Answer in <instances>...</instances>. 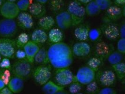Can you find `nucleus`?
Listing matches in <instances>:
<instances>
[{
    "label": "nucleus",
    "instance_id": "nucleus-1",
    "mask_svg": "<svg viewBox=\"0 0 125 94\" xmlns=\"http://www.w3.org/2000/svg\"><path fill=\"white\" fill-rule=\"evenodd\" d=\"M47 51L50 63L56 69L68 68L73 62L72 48L65 43L52 44Z\"/></svg>",
    "mask_w": 125,
    "mask_h": 94
},
{
    "label": "nucleus",
    "instance_id": "nucleus-2",
    "mask_svg": "<svg viewBox=\"0 0 125 94\" xmlns=\"http://www.w3.org/2000/svg\"><path fill=\"white\" fill-rule=\"evenodd\" d=\"M67 11L71 15L73 26L81 25L86 15L85 7L77 0H74L70 2L67 8Z\"/></svg>",
    "mask_w": 125,
    "mask_h": 94
},
{
    "label": "nucleus",
    "instance_id": "nucleus-3",
    "mask_svg": "<svg viewBox=\"0 0 125 94\" xmlns=\"http://www.w3.org/2000/svg\"><path fill=\"white\" fill-rule=\"evenodd\" d=\"M31 64L26 59H19L11 66V73L14 76L24 80L31 73Z\"/></svg>",
    "mask_w": 125,
    "mask_h": 94
},
{
    "label": "nucleus",
    "instance_id": "nucleus-4",
    "mask_svg": "<svg viewBox=\"0 0 125 94\" xmlns=\"http://www.w3.org/2000/svg\"><path fill=\"white\" fill-rule=\"evenodd\" d=\"M55 80L56 84L64 87L76 82L75 75L68 68L56 69L55 73Z\"/></svg>",
    "mask_w": 125,
    "mask_h": 94
},
{
    "label": "nucleus",
    "instance_id": "nucleus-5",
    "mask_svg": "<svg viewBox=\"0 0 125 94\" xmlns=\"http://www.w3.org/2000/svg\"><path fill=\"white\" fill-rule=\"evenodd\" d=\"M18 30V25L13 19H4L0 20V36L10 38L14 36Z\"/></svg>",
    "mask_w": 125,
    "mask_h": 94
},
{
    "label": "nucleus",
    "instance_id": "nucleus-6",
    "mask_svg": "<svg viewBox=\"0 0 125 94\" xmlns=\"http://www.w3.org/2000/svg\"><path fill=\"white\" fill-rule=\"evenodd\" d=\"M116 74L113 70L107 69L99 71L96 73L95 80L104 88L111 87L116 82Z\"/></svg>",
    "mask_w": 125,
    "mask_h": 94
},
{
    "label": "nucleus",
    "instance_id": "nucleus-7",
    "mask_svg": "<svg viewBox=\"0 0 125 94\" xmlns=\"http://www.w3.org/2000/svg\"><path fill=\"white\" fill-rule=\"evenodd\" d=\"M32 74L34 80L38 84L43 86L50 80L51 76V69L46 65H40L34 69Z\"/></svg>",
    "mask_w": 125,
    "mask_h": 94
},
{
    "label": "nucleus",
    "instance_id": "nucleus-8",
    "mask_svg": "<svg viewBox=\"0 0 125 94\" xmlns=\"http://www.w3.org/2000/svg\"><path fill=\"white\" fill-rule=\"evenodd\" d=\"M75 75L77 82H80L82 85H87L95 80L96 73L86 65L78 69Z\"/></svg>",
    "mask_w": 125,
    "mask_h": 94
},
{
    "label": "nucleus",
    "instance_id": "nucleus-9",
    "mask_svg": "<svg viewBox=\"0 0 125 94\" xmlns=\"http://www.w3.org/2000/svg\"><path fill=\"white\" fill-rule=\"evenodd\" d=\"M15 41L10 38L0 39V55L3 57L12 58L16 53Z\"/></svg>",
    "mask_w": 125,
    "mask_h": 94
},
{
    "label": "nucleus",
    "instance_id": "nucleus-10",
    "mask_svg": "<svg viewBox=\"0 0 125 94\" xmlns=\"http://www.w3.org/2000/svg\"><path fill=\"white\" fill-rule=\"evenodd\" d=\"M100 29L105 37L110 41H115L119 36V28L113 22L104 20Z\"/></svg>",
    "mask_w": 125,
    "mask_h": 94
},
{
    "label": "nucleus",
    "instance_id": "nucleus-11",
    "mask_svg": "<svg viewBox=\"0 0 125 94\" xmlns=\"http://www.w3.org/2000/svg\"><path fill=\"white\" fill-rule=\"evenodd\" d=\"M20 13V11L15 2L6 1L0 7V13L4 19H14Z\"/></svg>",
    "mask_w": 125,
    "mask_h": 94
},
{
    "label": "nucleus",
    "instance_id": "nucleus-12",
    "mask_svg": "<svg viewBox=\"0 0 125 94\" xmlns=\"http://www.w3.org/2000/svg\"><path fill=\"white\" fill-rule=\"evenodd\" d=\"M113 51L111 45L105 42H99L94 46V53L95 56L100 58L102 61L107 59Z\"/></svg>",
    "mask_w": 125,
    "mask_h": 94
},
{
    "label": "nucleus",
    "instance_id": "nucleus-13",
    "mask_svg": "<svg viewBox=\"0 0 125 94\" xmlns=\"http://www.w3.org/2000/svg\"><path fill=\"white\" fill-rule=\"evenodd\" d=\"M56 24L61 30H67L72 26V20L67 11H62L56 15L55 19Z\"/></svg>",
    "mask_w": 125,
    "mask_h": 94
},
{
    "label": "nucleus",
    "instance_id": "nucleus-14",
    "mask_svg": "<svg viewBox=\"0 0 125 94\" xmlns=\"http://www.w3.org/2000/svg\"><path fill=\"white\" fill-rule=\"evenodd\" d=\"M73 55L79 57L88 56L91 52L90 45L85 42L75 43L72 48Z\"/></svg>",
    "mask_w": 125,
    "mask_h": 94
},
{
    "label": "nucleus",
    "instance_id": "nucleus-15",
    "mask_svg": "<svg viewBox=\"0 0 125 94\" xmlns=\"http://www.w3.org/2000/svg\"><path fill=\"white\" fill-rule=\"evenodd\" d=\"M17 25L22 29L29 30L31 29L34 25L33 17L30 13L22 12L17 17Z\"/></svg>",
    "mask_w": 125,
    "mask_h": 94
},
{
    "label": "nucleus",
    "instance_id": "nucleus-16",
    "mask_svg": "<svg viewBox=\"0 0 125 94\" xmlns=\"http://www.w3.org/2000/svg\"><path fill=\"white\" fill-rule=\"evenodd\" d=\"M122 16V10L118 6L112 5L106 10L104 20L114 22L119 20Z\"/></svg>",
    "mask_w": 125,
    "mask_h": 94
},
{
    "label": "nucleus",
    "instance_id": "nucleus-17",
    "mask_svg": "<svg viewBox=\"0 0 125 94\" xmlns=\"http://www.w3.org/2000/svg\"><path fill=\"white\" fill-rule=\"evenodd\" d=\"M40 49L38 44L31 41H30L23 48L25 52L26 59L31 64L34 62V57Z\"/></svg>",
    "mask_w": 125,
    "mask_h": 94
},
{
    "label": "nucleus",
    "instance_id": "nucleus-18",
    "mask_svg": "<svg viewBox=\"0 0 125 94\" xmlns=\"http://www.w3.org/2000/svg\"><path fill=\"white\" fill-rule=\"evenodd\" d=\"M30 14L32 16L36 18L41 19L45 16L46 9L44 4L38 2L31 3L29 9Z\"/></svg>",
    "mask_w": 125,
    "mask_h": 94
},
{
    "label": "nucleus",
    "instance_id": "nucleus-19",
    "mask_svg": "<svg viewBox=\"0 0 125 94\" xmlns=\"http://www.w3.org/2000/svg\"><path fill=\"white\" fill-rule=\"evenodd\" d=\"M24 87V81L22 78L14 76L11 78L8 84V87L14 94L21 92Z\"/></svg>",
    "mask_w": 125,
    "mask_h": 94
},
{
    "label": "nucleus",
    "instance_id": "nucleus-20",
    "mask_svg": "<svg viewBox=\"0 0 125 94\" xmlns=\"http://www.w3.org/2000/svg\"><path fill=\"white\" fill-rule=\"evenodd\" d=\"M90 30L88 25H78L74 30V34L75 38L80 42H85L88 39Z\"/></svg>",
    "mask_w": 125,
    "mask_h": 94
},
{
    "label": "nucleus",
    "instance_id": "nucleus-21",
    "mask_svg": "<svg viewBox=\"0 0 125 94\" xmlns=\"http://www.w3.org/2000/svg\"><path fill=\"white\" fill-rule=\"evenodd\" d=\"M48 39V34L45 31L40 28L34 30L31 33V41L36 44L44 43Z\"/></svg>",
    "mask_w": 125,
    "mask_h": 94
},
{
    "label": "nucleus",
    "instance_id": "nucleus-22",
    "mask_svg": "<svg viewBox=\"0 0 125 94\" xmlns=\"http://www.w3.org/2000/svg\"><path fill=\"white\" fill-rule=\"evenodd\" d=\"M56 21L51 16H45L39 19L38 25L40 29L44 31H50L53 28Z\"/></svg>",
    "mask_w": 125,
    "mask_h": 94
},
{
    "label": "nucleus",
    "instance_id": "nucleus-23",
    "mask_svg": "<svg viewBox=\"0 0 125 94\" xmlns=\"http://www.w3.org/2000/svg\"><path fill=\"white\" fill-rule=\"evenodd\" d=\"M48 40L52 44H56L62 42L63 33L59 28H52L49 31Z\"/></svg>",
    "mask_w": 125,
    "mask_h": 94
},
{
    "label": "nucleus",
    "instance_id": "nucleus-24",
    "mask_svg": "<svg viewBox=\"0 0 125 94\" xmlns=\"http://www.w3.org/2000/svg\"><path fill=\"white\" fill-rule=\"evenodd\" d=\"M63 89L64 87L50 80L44 84L42 87V90L45 94H56Z\"/></svg>",
    "mask_w": 125,
    "mask_h": 94
},
{
    "label": "nucleus",
    "instance_id": "nucleus-25",
    "mask_svg": "<svg viewBox=\"0 0 125 94\" xmlns=\"http://www.w3.org/2000/svg\"><path fill=\"white\" fill-rule=\"evenodd\" d=\"M34 62L41 65H46L50 63L47 50L43 48H40L34 57Z\"/></svg>",
    "mask_w": 125,
    "mask_h": 94
},
{
    "label": "nucleus",
    "instance_id": "nucleus-26",
    "mask_svg": "<svg viewBox=\"0 0 125 94\" xmlns=\"http://www.w3.org/2000/svg\"><path fill=\"white\" fill-rule=\"evenodd\" d=\"M85 9L86 14L90 17L96 16L101 11L100 8L97 5L94 0L87 4Z\"/></svg>",
    "mask_w": 125,
    "mask_h": 94
},
{
    "label": "nucleus",
    "instance_id": "nucleus-27",
    "mask_svg": "<svg viewBox=\"0 0 125 94\" xmlns=\"http://www.w3.org/2000/svg\"><path fill=\"white\" fill-rule=\"evenodd\" d=\"M112 66L116 77L119 80H123L125 77V63L122 62Z\"/></svg>",
    "mask_w": 125,
    "mask_h": 94
},
{
    "label": "nucleus",
    "instance_id": "nucleus-28",
    "mask_svg": "<svg viewBox=\"0 0 125 94\" xmlns=\"http://www.w3.org/2000/svg\"><path fill=\"white\" fill-rule=\"evenodd\" d=\"M123 58V54L119 52L118 50H116L113 51L108 56L107 60L110 64L113 65L122 62Z\"/></svg>",
    "mask_w": 125,
    "mask_h": 94
},
{
    "label": "nucleus",
    "instance_id": "nucleus-29",
    "mask_svg": "<svg viewBox=\"0 0 125 94\" xmlns=\"http://www.w3.org/2000/svg\"><path fill=\"white\" fill-rule=\"evenodd\" d=\"M103 62V61L100 58L94 56L90 58L88 60L86 65L93 70L94 72L97 73L99 71Z\"/></svg>",
    "mask_w": 125,
    "mask_h": 94
},
{
    "label": "nucleus",
    "instance_id": "nucleus-30",
    "mask_svg": "<svg viewBox=\"0 0 125 94\" xmlns=\"http://www.w3.org/2000/svg\"><path fill=\"white\" fill-rule=\"evenodd\" d=\"M29 41V35L26 33H21L15 41L16 46L19 49H23L26 44Z\"/></svg>",
    "mask_w": 125,
    "mask_h": 94
},
{
    "label": "nucleus",
    "instance_id": "nucleus-31",
    "mask_svg": "<svg viewBox=\"0 0 125 94\" xmlns=\"http://www.w3.org/2000/svg\"><path fill=\"white\" fill-rule=\"evenodd\" d=\"M86 86V92L87 94H98L100 91L98 83L96 80L91 82Z\"/></svg>",
    "mask_w": 125,
    "mask_h": 94
},
{
    "label": "nucleus",
    "instance_id": "nucleus-32",
    "mask_svg": "<svg viewBox=\"0 0 125 94\" xmlns=\"http://www.w3.org/2000/svg\"><path fill=\"white\" fill-rule=\"evenodd\" d=\"M102 32L100 28H95L90 29L88 34V39L93 42L98 41L102 35Z\"/></svg>",
    "mask_w": 125,
    "mask_h": 94
},
{
    "label": "nucleus",
    "instance_id": "nucleus-33",
    "mask_svg": "<svg viewBox=\"0 0 125 94\" xmlns=\"http://www.w3.org/2000/svg\"><path fill=\"white\" fill-rule=\"evenodd\" d=\"M82 88V85L79 82H73L69 87V92L70 94H76L81 92Z\"/></svg>",
    "mask_w": 125,
    "mask_h": 94
},
{
    "label": "nucleus",
    "instance_id": "nucleus-34",
    "mask_svg": "<svg viewBox=\"0 0 125 94\" xmlns=\"http://www.w3.org/2000/svg\"><path fill=\"white\" fill-rule=\"evenodd\" d=\"M0 79L4 82L6 85H8L11 79V72L10 70L3 69L0 71Z\"/></svg>",
    "mask_w": 125,
    "mask_h": 94
},
{
    "label": "nucleus",
    "instance_id": "nucleus-35",
    "mask_svg": "<svg viewBox=\"0 0 125 94\" xmlns=\"http://www.w3.org/2000/svg\"><path fill=\"white\" fill-rule=\"evenodd\" d=\"M101 11L106 10L113 5L111 0H94Z\"/></svg>",
    "mask_w": 125,
    "mask_h": 94
},
{
    "label": "nucleus",
    "instance_id": "nucleus-36",
    "mask_svg": "<svg viewBox=\"0 0 125 94\" xmlns=\"http://www.w3.org/2000/svg\"><path fill=\"white\" fill-rule=\"evenodd\" d=\"M31 4L30 0H19L17 3L19 10L22 12H25L29 10Z\"/></svg>",
    "mask_w": 125,
    "mask_h": 94
},
{
    "label": "nucleus",
    "instance_id": "nucleus-37",
    "mask_svg": "<svg viewBox=\"0 0 125 94\" xmlns=\"http://www.w3.org/2000/svg\"><path fill=\"white\" fill-rule=\"evenodd\" d=\"M51 9L54 11H58L62 9L64 6L63 0H51L50 2Z\"/></svg>",
    "mask_w": 125,
    "mask_h": 94
},
{
    "label": "nucleus",
    "instance_id": "nucleus-38",
    "mask_svg": "<svg viewBox=\"0 0 125 94\" xmlns=\"http://www.w3.org/2000/svg\"><path fill=\"white\" fill-rule=\"evenodd\" d=\"M11 66L10 58L4 57L0 62V67L1 69L10 70Z\"/></svg>",
    "mask_w": 125,
    "mask_h": 94
},
{
    "label": "nucleus",
    "instance_id": "nucleus-39",
    "mask_svg": "<svg viewBox=\"0 0 125 94\" xmlns=\"http://www.w3.org/2000/svg\"><path fill=\"white\" fill-rule=\"evenodd\" d=\"M117 50L122 53L125 54V38H120L117 44Z\"/></svg>",
    "mask_w": 125,
    "mask_h": 94
},
{
    "label": "nucleus",
    "instance_id": "nucleus-40",
    "mask_svg": "<svg viewBox=\"0 0 125 94\" xmlns=\"http://www.w3.org/2000/svg\"><path fill=\"white\" fill-rule=\"evenodd\" d=\"M98 94H118L116 90L111 87H104L100 89Z\"/></svg>",
    "mask_w": 125,
    "mask_h": 94
},
{
    "label": "nucleus",
    "instance_id": "nucleus-41",
    "mask_svg": "<svg viewBox=\"0 0 125 94\" xmlns=\"http://www.w3.org/2000/svg\"><path fill=\"white\" fill-rule=\"evenodd\" d=\"M15 56L18 58V59H26V55L24 50L19 49L15 53Z\"/></svg>",
    "mask_w": 125,
    "mask_h": 94
},
{
    "label": "nucleus",
    "instance_id": "nucleus-42",
    "mask_svg": "<svg viewBox=\"0 0 125 94\" xmlns=\"http://www.w3.org/2000/svg\"><path fill=\"white\" fill-rule=\"evenodd\" d=\"M119 28V36L120 38H125V20H124L122 22Z\"/></svg>",
    "mask_w": 125,
    "mask_h": 94
},
{
    "label": "nucleus",
    "instance_id": "nucleus-43",
    "mask_svg": "<svg viewBox=\"0 0 125 94\" xmlns=\"http://www.w3.org/2000/svg\"><path fill=\"white\" fill-rule=\"evenodd\" d=\"M14 93L8 87H4L0 90V94H13Z\"/></svg>",
    "mask_w": 125,
    "mask_h": 94
},
{
    "label": "nucleus",
    "instance_id": "nucleus-44",
    "mask_svg": "<svg viewBox=\"0 0 125 94\" xmlns=\"http://www.w3.org/2000/svg\"><path fill=\"white\" fill-rule=\"evenodd\" d=\"M114 3L117 6H125V0H114Z\"/></svg>",
    "mask_w": 125,
    "mask_h": 94
},
{
    "label": "nucleus",
    "instance_id": "nucleus-45",
    "mask_svg": "<svg viewBox=\"0 0 125 94\" xmlns=\"http://www.w3.org/2000/svg\"><path fill=\"white\" fill-rule=\"evenodd\" d=\"M35 1L36 2L44 5L49 1V0H35Z\"/></svg>",
    "mask_w": 125,
    "mask_h": 94
},
{
    "label": "nucleus",
    "instance_id": "nucleus-46",
    "mask_svg": "<svg viewBox=\"0 0 125 94\" xmlns=\"http://www.w3.org/2000/svg\"><path fill=\"white\" fill-rule=\"evenodd\" d=\"M79 2L81 3H84V4H88V3L91 2L93 0H77Z\"/></svg>",
    "mask_w": 125,
    "mask_h": 94
},
{
    "label": "nucleus",
    "instance_id": "nucleus-47",
    "mask_svg": "<svg viewBox=\"0 0 125 94\" xmlns=\"http://www.w3.org/2000/svg\"><path fill=\"white\" fill-rule=\"evenodd\" d=\"M5 84L4 83V82H3L0 79V90H1L2 88L5 87Z\"/></svg>",
    "mask_w": 125,
    "mask_h": 94
},
{
    "label": "nucleus",
    "instance_id": "nucleus-48",
    "mask_svg": "<svg viewBox=\"0 0 125 94\" xmlns=\"http://www.w3.org/2000/svg\"><path fill=\"white\" fill-rule=\"evenodd\" d=\"M56 94H69L66 91H65L64 89H62V90L59 91L58 92H57Z\"/></svg>",
    "mask_w": 125,
    "mask_h": 94
},
{
    "label": "nucleus",
    "instance_id": "nucleus-49",
    "mask_svg": "<svg viewBox=\"0 0 125 94\" xmlns=\"http://www.w3.org/2000/svg\"><path fill=\"white\" fill-rule=\"evenodd\" d=\"M122 13H123V16L125 17V5L124 6L123 9L122 10Z\"/></svg>",
    "mask_w": 125,
    "mask_h": 94
},
{
    "label": "nucleus",
    "instance_id": "nucleus-50",
    "mask_svg": "<svg viewBox=\"0 0 125 94\" xmlns=\"http://www.w3.org/2000/svg\"><path fill=\"white\" fill-rule=\"evenodd\" d=\"M3 0H0V7L2 6V5L3 4Z\"/></svg>",
    "mask_w": 125,
    "mask_h": 94
},
{
    "label": "nucleus",
    "instance_id": "nucleus-51",
    "mask_svg": "<svg viewBox=\"0 0 125 94\" xmlns=\"http://www.w3.org/2000/svg\"><path fill=\"white\" fill-rule=\"evenodd\" d=\"M123 81V86L125 88V77L124 78V79L122 80Z\"/></svg>",
    "mask_w": 125,
    "mask_h": 94
},
{
    "label": "nucleus",
    "instance_id": "nucleus-52",
    "mask_svg": "<svg viewBox=\"0 0 125 94\" xmlns=\"http://www.w3.org/2000/svg\"><path fill=\"white\" fill-rule=\"evenodd\" d=\"M16 0H7V1H8L13 2H15V1Z\"/></svg>",
    "mask_w": 125,
    "mask_h": 94
},
{
    "label": "nucleus",
    "instance_id": "nucleus-53",
    "mask_svg": "<svg viewBox=\"0 0 125 94\" xmlns=\"http://www.w3.org/2000/svg\"><path fill=\"white\" fill-rule=\"evenodd\" d=\"M1 59H2V56L0 55V61L1 60Z\"/></svg>",
    "mask_w": 125,
    "mask_h": 94
},
{
    "label": "nucleus",
    "instance_id": "nucleus-54",
    "mask_svg": "<svg viewBox=\"0 0 125 94\" xmlns=\"http://www.w3.org/2000/svg\"><path fill=\"white\" fill-rule=\"evenodd\" d=\"M83 94V93H82L81 92H80V93H77V94Z\"/></svg>",
    "mask_w": 125,
    "mask_h": 94
}]
</instances>
